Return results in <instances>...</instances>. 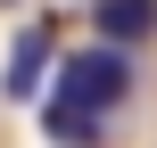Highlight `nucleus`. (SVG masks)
I'll list each match as a JSON object with an SVG mask.
<instances>
[{
  "label": "nucleus",
  "instance_id": "39448f33",
  "mask_svg": "<svg viewBox=\"0 0 157 148\" xmlns=\"http://www.w3.org/2000/svg\"><path fill=\"white\" fill-rule=\"evenodd\" d=\"M0 8H8V0H0Z\"/></svg>",
  "mask_w": 157,
  "mask_h": 148
},
{
  "label": "nucleus",
  "instance_id": "20e7f679",
  "mask_svg": "<svg viewBox=\"0 0 157 148\" xmlns=\"http://www.w3.org/2000/svg\"><path fill=\"white\" fill-rule=\"evenodd\" d=\"M41 132H50L58 148H91V140H99V115H83V107H58V99H50V107H41Z\"/></svg>",
  "mask_w": 157,
  "mask_h": 148
},
{
  "label": "nucleus",
  "instance_id": "f257e3e1",
  "mask_svg": "<svg viewBox=\"0 0 157 148\" xmlns=\"http://www.w3.org/2000/svg\"><path fill=\"white\" fill-rule=\"evenodd\" d=\"M132 82H141V74H132V58H124L116 41H91V49H66V58H58V107H83V115H99V124L132 99Z\"/></svg>",
  "mask_w": 157,
  "mask_h": 148
},
{
  "label": "nucleus",
  "instance_id": "7ed1b4c3",
  "mask_svg": "<svg viewBox=\"0 0 157 148\" xmlns=\"http://www.w3.org/2000/svg\"><path fill=\"white\" fill-rule=\"evenodd\" d=\"M91 25H99L116 49H124V41L141 49V41H157V0H91Z\"/></svg>",
  "mask_w": 157,
  "mask_h": 148
},
{
  "label": "nucleus",
  "instance_id": "f03ea898",
  "mask_svg": "<svg viewBox=\"0 0 157 148\" xmlns=\"http://www.w3.org/2000/svg\"><path fill=\"white\" fill-rule=\"evenodd\" d=\"M50 58H58V33H50V25H25L17 49H8V82H0V91H8V99H33L41 74H50Z\"/></svg>",
  "mask_w": 157,
  "mask_h": 148
}]
</instances>
